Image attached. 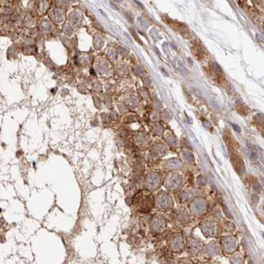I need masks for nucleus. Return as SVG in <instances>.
I'll list each match as a JSON object with an SVG mask.
<instances>
[{"label":"nucleus","instance_id":"nucleus-1","mask_svg":"<svg viewBox=\"0 0 264 264\" xmlns=\"http://www.w3.org/2000/svg\"><path fill=\"white\" fill-rule=\"evenodd\" d=\"M136 209L140 212H149L154 205V199L150 192L143 190L138 193L133 199Z\"/></svg>","mask_w":264,"mask_h":264},{"label":"nucleus","instance_id":"nucleus-2","mask_svg":"<svg viewBox=\"0 0 264 264\" xmlns=\"http://www.w3.org/2000/svg\"><path fill=\"white\" fill-rule=\"evenodd\" d=\"M202 232L207 238H217L220 234V225L214 218H206L199 225Z\"/></svg>","mask_w":264,"mask_h":264},{"label":"nucleus","instance_id":"nucleus-3","mask_svg":"<svg viewBox=\"0 0 264 264\" xmlns=\"http://www.w3.org/2000/svg\"><path fill=\"white\" fill-rule=\"evenodd\" d=\"M186 246L185 238L180 232L173 233L167 239V247L173 253H181Z\"/></svg>","mask_w":264,"mask_h":264},{"label":"nucleus","instance_id":"nucleus-4","mask_svg":"<svg viewBox=\"0 0 264 264\" xmlns=\"http://www.w3.org/2000/svg\"><path fill=\"white\" fill-rule=\"evenodd\" d=\"M167 226V221L164 216L160 214L154 215L150 220L149 227L151 232L153 233H160Z\"/></svg>","mask_w":264,"mask_h":264},{"label":"nucleus","instance_id":"nucleus-5","mask_svg":"<svg viewBox=\"0 0 264 264\" xmlns=\"http://www.w3.org/2000/svg\"><path fill=\"white\" fill-rule=\"evenodd\" d=\"M186 245H187V250L188 254L192 256H198L204 251V247H205L203 242L201 240L196 239L195 237H191L190 239H188Z\"/></svg>","mask_w":264,"mask_h":264},{"label":"nucleus","instance_id":"nucleus-6","mask_svg":"<svg viewBox=\"0 0 264 264\" xmlns=\"http://www.w3.org/2000/svg\"><path fill=\"white\" fill-rule=\"evenodd\" d=\"M189 210L191 214L195 217H202L206 214L208 210V203L205 199L197 198L191 203L189 205Z\"/></svg>","mask_w":264,"mask_h":264},{"label":"nucleus","instance_id":"nucleus-7","mask_svg":"<svg viewBox=\"0 0 264 264\" xmlns=\"http://www.w3.org/2000/svg\"><path fill=\"white\" fill-rule=\"evenodd\" d=\"M239 247L238 240L234 236H227L223 238L221 241V248L227 254H232L236 252Z\"/></svg>","mask_w":264,"mask_h":264},{"label":"nucleus","instance_id":"nucleus-8","mask_svg":"<svg viewBox=\"0 0 264 264\" xmlns=\"http://www.w3.org/2000/svg\"><path fill=\"white\" fill-rule=\"evenodd\" d=\"M154 203L158 209L162 210H166L173 207V202H172L171 197L165 193H160L159 195H158L156 199L154 201Z\"/></svg>","mask_w":264,"mask_h":264},{"label":"nucleus","instance_id":"nucleus-9","mask_svg":"<svg viewBox=\"0 0 264 264\" xmlns=\"http://www.w3.org/2000/svg\"><path fill=\"white\" fill-rule=\"evenodd\" d=\"M173 219L176 225H185L191 221V215L185 210H180L175 212L173 215Z\"/></svg>","mask_w":264,"mask_h":264},{"label":"nucleus","instance_id":"nucleus-10","mask_svg":"<svg viewBox=\"0 0 264 264\" xmlns=\"http://www.w3.org/2000/svg\"><path fill=\"white\" fill-rule=\"evenodd\" d=\"M204 251L206 252L208 256L215 257L221 253V246L217 241H211L204 247Z\"/></svg>","mask_w":264,"mask_h":264},{"label":"nucleus","instance_id":"nucleus-11","mask_svg":"<svg viewBox=\"0 0 264 264\" xmlns=\"http://www.w3.org/2000/svg\"><path fill=\"white\" fill-rule=\"evenodd\" d=\"M180 184V180L177 176H172L166 180V188L173 190L178 189Z\"/></svg>","mask_w":264,"mask_h":264},{"label":"nucleus","instance_id":"nucleus-12","mask_svg":"<svg viewBox=\"0 0 264 264\" xmlns=\"http://www.w3.org/2000/svg\"><path fill=\"white\" fill-rule=\"evenodd\" d=\"M230 262L231 264H245V258L241 253L234 252L230 258Z\"/></svg>","mask_w":264,"mask_h":264},{"label":"nucleus","instance_id":"nucleus-13","mask_svg":"<svg viewBox=\"0 0 264 264\" xmlns=\"http://www.w3.org/2000/svg\"><path fill=\"white\" fill-rule=\"evenodd\" d=\"M147 184L151 188H157L160 184V180L157 175H150L147 178Z\"/></svg>","mask_w":264,"mask_h":264},{"label":"nucleus","instance_id":"nucleus-14","mask_svg":"<svg viewBox=\"0 0 264 264\" xmlns=\"http://www.w3.org/2000/svg\"><path fill=\"white\" fill-rule=\"evenodd\" d=\"M222 229H224L225 232H234V229H235V225L232 222L229 221V220H224L222 222L221 225Z\"/></svg>","mask_w":264,"mask_h":264},{"label":"nucleus","instance_id":"nucleus-15","mask_svg":"<svg viewBox=\"0 0 264 264\" xmlns=\"http://www.w3.org/2000/svg\"><path fill=\"white\" fill-rule=\"evenodd\" d=\"M41 28L43 31L44 32H49L51 28V24H50L49 21H43L42 22V25H41Z\"/></svg>","mask_w":264,"mask_h":264},{"label":"nucleus","instance_id":"nucleus-16","mask_svg":"<svg viewBox=\"0 0 264 264\" xmlns=\"http://www.w3.org/2000/svg\"><path fill=\"white\" fill-rule=\"evenodd\" d=\"M178 264H194V262L189 259H182L179 262Z\"/></svg>","mask_w":264,"mask_h":264},{"label":"nucleus","instance_id":"nucleus-17","mask_svg":"<svg viewBox=\"0 0 264 264\" xmlns=\"http://www.w3.org/2000/svg\"><path fill=\"white\" fill-rule=\"evenodd\" d=\"M48 8V4L46 3V2H43L42 4H41V6H40V10H41V12H43V13H44L45 11H46V9Z\"/></svg>","mask_w":264,"mask_h":264},{"label":"nucleus","instance_id":"nucleus-18","mask_svg":"<svg viewBox=\"0 0 264 264\" xmlns=\"http://www.w3.org/2000/svg\"><path fill=\"white\" fill-rule=\"evenodd\" d=\"M6 242V237L5 234H0V244H4Z\"/></svg>","mask_w":264,"mask_h":264},{"label":"nucleus","instance_id":"nucleus-19","mask_svg":"<svg viewBox=\"0 0 264 264\" xmlns=\"http://www.w3.org/2000/svg\"><path fill=\"white\" fill-rule=\"evenodd\" d=\"M6 225V221H5V219L4 218H0V229L4 228V226Z\"/></svg>","mask_w":264,"mask_h":264},{"label":"nucleus","instance_id":"nucleus-20","mask_svg":"<svg viewBox=\"0 0 264 264\" xmlns=\"http://www.w3.org/2000/svg\"><path fill=\"white\" fill-rule=\"evenodd\" d=\"M232 127L234 128V129H235L237 132H240V127H238L234 123H232Z\"/></svg>","mask_w":264,"mask_h":264},{"label":"nucleus","instance_id":"nucleus-21","mask_svg":"<svg viewBox=\"0 0 264 264\" xmlns=\"http://www.w3.org/2000/svg\"><path fill=\"white\" fill-rule=\"evenodd\" d=\"M199 264H213V263H211V262H201Z\"/></svg>","mask_w":264,"mask_h":264},{"label":"nucleus","instance_id":"nucleus-22","mask_svg":"<svg viewBox=\"0 0 264 264\" xmlns=\"http://www.w3.org/2000/svg\"><path fill=\"white\" fill-rule=\"evenodd\" d=\"M2 211H3V210H2V209L0 208V213H2Z\"/></svg>","mask_w":264,"mask_h":264}]
</instances>
